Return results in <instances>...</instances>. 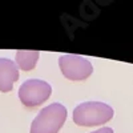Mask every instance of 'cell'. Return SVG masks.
<instances>
[{
    "label": "cell",
    "mask_w": 133,
    "mask_h": 133,
    "mask_svg": "<svg viewBox=\"0 0 133 133\" xmlns=\"http://www.w3.org/2000/svg\"><path fill=\"white\" fill-rule=\"evenodd\" d=\"M112 117H113L112 107L100 101L81 103L73 110V121L79 127L103 125Z\"/></svg>",
    "instance_id": "1"
},
{
    "label": "cell",
    "mask_w": 133,
    "mask_h": 133,
    "mask_svg": "<svg viewBox=\"0 0 133 133\" xmlns=\"http://www.w3.org/2000/svg\"><path fill=\"white\" fill-rule=\"evenodd\" d=\"M91 133H113V129L112 128H108V127H104V128H100L95 132H91Z\"/></svg>",
    "instance_id": "7"
},
{
    "label": "cell",
    "mask_w": 133,
    "mask_h": 133,
    "mask_svg": "<svg viewBox=\"0 0 133 133\" xmlns=\"http://www.w3.org/2000/svg\"><path fill=\"white\" fill-rule=\"evenodd\" d=\"M19 80V68L9 60L0 57V92L7 93L12 91L14 84Z\"/></svg>",
    "instance_id": "5"
},
{
    "label": "cell",
    "mask_w": 133,
    "mask_h": 133,
    "mask_svg": "<svg viewBox=\"0 0 133 133\" xmlns=\"http://www.w3.org/2000/svg\"><path fill=\"white\" fill-rule=\"evenodd\" d=\"M66 120V109L60 103L43 108L31 124L29 133H59Z\"/></svg>",
    "instance_id": "2"
},
{
    "label": "cell",
    "mask_w": 133,
    "mask_h": 133,
    "mask_svg": "<svg viewBox=\"0 0 133 133\" xmlns=\"http://www.w3.org/2000/svg\"><path fill=\"white\" fill-rule=\"evenodd\" d=\"M59 65L61 73L68 80L73 81L85 80L93 72V66L91 61L80 56V55H72V53L61 55L59 59Z\"/></svg>",
    "instance_id": "4"
},
{
    "label": "cell",
    "mask_w": 133,
    "mask_h": 133,
    "mask_svg": "<svg viewBox=\"0 0 133 133\" xmlns=\"http://www.w3.org/2000/svg\"><path fill=\"white\" fill-rule=\"evenodd\" d=\"M52 93V87L39 79L25 80L19 88V98L27 108H35L47 101Z\"/></svg>",
    "instance_id": "3"
},
{
    "label": "cell",
    "mask_w": 133,
    "mask_h": 133,
    "mask_svg": "<svg viewBox=\"0 0 133 133\" xmlns=\"http://www.w3.org/2000/svg\"><path fill=\"white\" fill-rule=\"evenodd\" d=\"M40 53L39 51H23L16 52V66L21 71H31L36 66Z\"/></svg>",
    "instance_id": "6"
}]
</instances>
